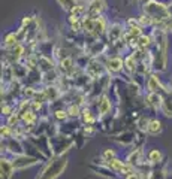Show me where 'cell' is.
Returning a JSON list of instances; mask_svg holds the SVG:
<instances>
[{
  "mask_svg": "<svg viewBox=\"0 0 172 179\" xmlns=\"http://www.w3.org/2000/svg\"><path fill=\"white\" fill-rule=\"evenodd\" d=\"M102 9H103V0H93L88 8V16H91V18L99 16Z\"/></svg>",
  "mask_w": 172,
  "mask_h": 179,
  "instance_id": "obj_1",
  "label": "cell"
},
{
  "mask_svg": "<svg viewBox=\"0 0 172 179\" xmlns=\"http://www.w3.org/2000/svg\"><path fill=\"white\" fill-rule=\"evenodd\" d=\"M147 105L151 106V107H154V109L162 107L163 99H162V96H159L157 93H150L148 96H147Z\"/></svg>",
  "mask_w": 172,
  "mask_h": 179,
  "instance_id": "obj_2",
  "label": "cell"
},
{
  "mask_svg": "<svg viewBox=\"0 0 172 179\" xmlns=\"http://www.w3.org/2000/svg\"><path fill=\"white\" fill-rule=\"evenodd\" d=\"M105 32V19L102 16H96L93 18V34H102Z\"/></svg>",
  "mask_w": 172,
  "mask_h": 179,
  "instance_id": "obj_3",
  "label": "cell"
},
{
  "mask_svg": "<svg viewBox=\"0 0 172 179\" xmlns=\"http://www.w3.org/2000/svg\"><path fill=\"white\" fill-rule=\"evenodd\" d=\"M97 109H99V115L100 117H105L108 112L111 110V102H109L108 96H102L99 105H97Z\"/></svg>",
  "mask_w": 172,
  "mask_h": 179,
  "instance_id": "obj_4",
  "label": "cell"
},
{
  "mask_svg": "<svg viewBox=\"0 0 172 179\" xmlns=\"http://www.w3.org/2000/svg\"><path fill=\"white\" fill-rule=\"evenodd\" d=\"M106 64H108V69H109L111 72H120V70L123 69V66H124V63H123V60H121L120 57H112V58H109Z\"/></svg>",
  "mask_w": 172,
  "mask_h": 179,
  "instance_id": "obj_5",
  "label": "cell"
},
{
  "mask_svg": "<svg viewBox=\"0 0 172 179\" xmlns=\"http://www.w3.org/2000/svg\"><path fill=\"white\" fill-rule=\"evenodd\" d=\"M21 120L26 122L27 125H33L35 121H36V114H35V110H33V109L24 110L22 114H21Z\"/></svg>",
  "mask_w": 172,
  "mask_h": 179,
  "instance_id": "obj_6",
  "label": "cell"
},
{
  "mask_svg": "<svg viewBox=\"0 0 172 179\" xmlns=\"http://www.w3.org/2000/svg\"><path fill=\"white\" fill-rule=\"evenodd\" d=\"M160 81L157 76H150L148 82H147V88H148V91L150 93H157V90L160 88Z\"/></svg>",
  "mask_w": 172,
  "mask_h": 179,
  "instance_id": "obj_7",
  "label": "cell"
},
{
  "mask_svg": "<svg viewBox=\"0 0 172 179\" xmlns=\"http://www.w3.org/2000/svg\"><path fill=\"white\" fill-rule=\"evenodd\" d=\"M81 117H82V121H84L87 125H93L94 121H96V118L93 117V114H91V110H90V109H82Z\"/></svg>",
  "mask_w": 172,
  "mask_h": 179,
  "instance_id": "obj_8",
  "label": "cell"
},
{
  "mask_svg": "<svg viewBox=\"0 0 172 179\" xmlns=\"http://www.w3.org/2000/svg\"><path fill=\"white\" fill-rule=\"evenodd\" d=\"M147 131L151 133V134H159L162 131V122L159 120H151L150 125H148V130H147Z\"/></svg>",
  "mask_w": 172,
  "mask_h": 179,
  "instance_id": "obj_9",
  "label": "cell"
},
{
  "mask_svg": "<svg viewBox=\"0 0 172 179\" xmlns=\"http://www.w3.org/2000/svg\"><path fill=\"white\" fill-rule=\"evenodd\" d=\"M162 152L159 151V149H151L150 152H148V160L151 161V163H157V161H160L162 160Z\"/></svg>",
  "mask_w": 172,
  "mask_h": 179,
  "instance_id": "obj_10",
  "label": "cell"
},
{
  "mask_svg": "<svg viewBox=\"0 0 172 179\" xmlns=\"http://www.w3.org/2000/svg\"><path fill=\"white\" fill-rule=\"evenodd\" d=\"M66 110H67L69 117H75V118H77V117H79V115H81V112H82V110L79 109V106H78V105H70Z\"/></svg>",
  "mask_w": 172,
  "mask_h": 179,
  "instance_id": "obj_11",
  "label": "cell"
},
{
  "mask_svg": "<svg viewBox=\"0 0 172 179\" xmlns=\"http://www.w3.org/2000/svg\"><path fill=\"white\" fill-rule=\"evenodd\" d=\"M123 34V32H121V29H120V26H114L112 29H111V32H109V40H117L120 36Z\"/></svg>",
  "mask_w": 172,
  "mask_h": 179,
  "instance_id": "obj_12",
  "label": "cell"
},
{
  "mask_svg": "<svg viewBox=\"0 0 172 179\" xmlns=\"http://www.w3.org/2000/svg\"><path fill=\"white\" fill-rule=\"evenodd\" d=\"M150 40H151V39H150L148 36H142V34H141V36L138 37V47H141V49H145V48L150 45Z\"/></svg>",
  "mask_w": 172,
  "mask_h": 179,
  "instance_id": "obj_13",
  "label": "cell"
},
{
  "mask_svg": "<svg viewBox=\"0 0 172 179\" xmlns=\"http://www.w3.org/2000/svg\"><path fill=\"white\" fill-rule=\"evenodd\" d=\"M57 2L64 8V9H67V11H72L73 8L77 6V3H75V0H57Z\"/></svg>",
  "mask_w": 172,
  "mask_h": 179,
  "instance_id": "obj_14",
  "label": "cell"
},
{
  "mask_svg": "<svg viewBox=\"0 0 172 179\" xmlns=\"http://www.w3.org/2000/svg\"><path fill=\"white\" fill-rule=\"evenodd\" d=\"M5 45H6V47L8 48H11V47H17V36L12 33V34H8L6 36V39H5Z\"/></svg>",
  "mask_w": 172,
  "mask_h": 179,
  "instance_id": "obj_15",
  "label": "cell"
},
{
  "mask_svg": "<svg viewBox=\"0 0 172 179\" xmlns=\"http://www.w3.org/2000/svg\"><path fill=\"white\" fill-rule=\"evenodd\" d=\"M45 94H46V99H51V100H54V99L59 96V91H57V88L50 87V88H46V90H45Z\"/></svg>",
  "mask_w": 172,
  "mask_h": 179,
  "instance_id": "obj_16",
  "label": "cell"
},
{
  "mask_svg": "<svg viewBox=\"0 0 172 179\" xmlns=\"http://www.w3.org/2000/svg\"><path fill=\"white\" fill-rule=\"evenodd\" d=\"M124 66L127 67L129 70H135V67H136V60H135V55H130L126 58L124 61Z\"/></svg>",
  "mask_w": 172,
  "mask_h": 179,
  "instance_id": "obj_17",
  "label": "cell"
},
{
  "mask_svg": "<svg viewBox=\"0 0 172 179\" xmlns=\"http://www.w3.org/2000/svg\"><path fill=\"white\" fill-rule=\"evenodd\" d=\"M115 151L114 149H105L103 151V154H102V158L105 160V161H109V160H112V158H115Z\"/></svg>",
  "mask_w": 172,
  "mask_h": 179,
  "instance_id": "obj_18",
  "label": "cell"
},
{
  "mask_svg": "<svg viewBox=\"0 0 172 179\" xmlns=\"http://www.w3.org/2000/svg\"><path fill=\"white\" fill-rule=\"evenodd\" d=\"M162 109H163L166 117H172V102H163Z\"/></svg>",
  "mask_w": 172,
  "mask_h": 179,
  "instance_id": "obj_19",
  "label": "cell"
},
{
  "mask_svg": "<svg viewBox=\"0 0 172 179\" xmlns=\"http://www.w3.org/2000/svg\"><path fill=\"white\" fill-rule=\"evenodd\" d=\"M60 64H61V69H63L64 72H69V70L72 69V58H69V57H67V58H63Z\"/></svg>",
  "mask_w": 172,
  "mask_h": 179,
  "instance_id": "obj_20",
  "label": "cell"
},
{
  "mask_svg": "<svg viewBox=\"0 0 172 179\" xmlns=\"http://www.w3.org/2000/svg\"><path fill=\"white\" fill-rule=\"evenodd\" d=\"M138 125H139V128H141V130H148V125H150V120L147 118V117H142V118L139 120Z\"/></svg>",
  "mask_w": 172,
  "mask_h": 179,
  "instance_id": "obj_21",
  "label": "cell"
},
{
  "mask_svg": "<svg viewBox=\"0 0 172 179\" xmlns=\"http://www.w3.org/2000/svg\"><path fill=\"white\" fill-rule=\"evenodd\" d=\"M21 120V115H15V114H12V115H9V120H8V125H17L18 124V121Z\"/></svg>",
  "mask_w": 172,
  "mask_h": 179,
  "instance_id": "obj_22",
  "label": "cell"
},
{
  "mask_svg": "<svg viewBox=\"0 0 172 179\" xmlns=\"http://www.w3.org/2000/svg\"><path fill=\"white\" fill-rule=\"evenodd\" d=\"M67 117H69L67 110H64V109H59V110H56V118H57V120H66Z\"/></svg>",
  "mask_w": 172,
  "mask_h": 179,
  "instance_id": "obj_23",
  "label": "cell"
},
{
  "mask_svg": "<svg viewBox=\"0 0 172 179\" xmlns=\"http://www.w3.org/2000/svg\"><path fill=\"white\" fill-rule=\"evenodd\" d=\"M2 136L3 137H9L11 136V125H3L2 127Z\"/></svg>",
  "mask_w": 172,
  "mask_h": 179,
  "instance_id": "obj_24",
  "label": "cell"
},
{
  "mask_svg": "<svg viewBox=\"0 0 172 179\" xmlns=\"http://www.w3.org/2000/svg\"><path fill=\"white\" fill-rule=\"evenodd\" d=\"M2 112H3V115L9 117V115H12V107H11V106H8V105H5V106L2 107Z\"/></svg>",
  "mask_w": 172,
  "mask_h": 179,
  "instance_id": "obj_25",
  "label": "cell"
},
{
  "mask_svg": "<svg viewBox=\"0 0 172 179\" xmlns=\"http://www.w3.org/2000/svg\"><path fill=\"white\" fill-rule=\"evenodd\" d=\"M42 107V102H38V100H33L32 102V109L33 110H39Z\"/></svg>",
  "mask_w": 172,
  "mask_h": 179,
  "instance_id": "obj_26",
  "label": "cell"
},
{
  "mask_svg": "<svg viewBox=\"0 0 172 179\" xmlns=\"http://www.w3.org/2000/svg\"><path fill=\"white\" fill-rule=\"evenodd\" d=\"M82 133H84V136H90V134H93V133H94V128H93L91 125H88V127H85V128H84V131H82Z\"/></svg>",
  "mask_w": 172,
  "mask_h": 179,
  "instance_id": "obj_27",
  "label": "cell"
},
{
  "mask_svg": "<svg viewBox=\"0 0 172 179\" xmlns=\"http://www.w3.org/2000/svg\"><path fill=\"white\" fill-rule=\"evenodd\" d=\"M24 94H26V96H29V97H32V96H35V94H36V91H35L33 88H26V91H24Z\"/></svg>",
  "mask_w": 172,
  "mask_h": 179,
  "instance_id": "obj_28",
  "label": "cell"
}]
</instances>
